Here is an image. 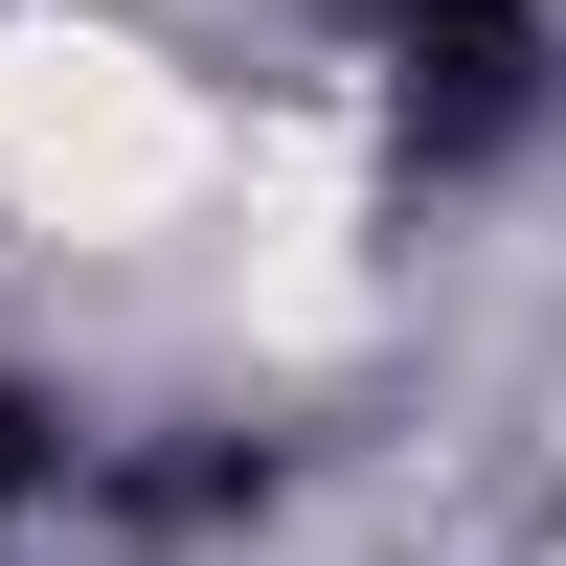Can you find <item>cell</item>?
<instances>
[{"instance_id": "1", "label": "cell", "mask_w": 566, "mask_h": 566, "mask_svg": "<svg viewBox=\"0 0 566 566\" xmlns=\"http://www.w3.org/2000/svg\"><path fill=\"white\" fill-rule=\"evenodd\" d=\"M522 91H544V23H522V0H408V23H386V114H408V159L522 136Z\"/></svg>"}, {"instance_id": "2", "label": "cell", "mask_w": 566, "mask_h": 566, "mask_svg": "<svg viewBox=\"0 0 566 566\" xmlns=\"http://www.w3.org/2000/svg\"><path fill=\"white\" fill-rule=\"evenodd\" d=\"M0 499H45V408L23 386H0Z\"/></svg>"}]
</instances>
